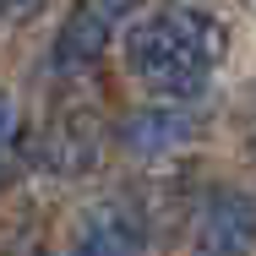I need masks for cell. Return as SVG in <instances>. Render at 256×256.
<instances>
[{
	"label": "cell",
	"mask_w": 256,
	"mask_h": 256,
	"mask_svg": "<svg viewBox=\"0 0 256 256\" xmlns=\"http://www.w3.org/2000/svg\"><path fill=\"white\" fill-rule=\"evenodd\" d=\"M256 251V202L246 191H218L196 218V256H251Z\"/></svg>",
	"instance_id": "2"
},
{
	"label": "cell",
	"mask_w": 256,
	"mask_h": 256,
	"mask_svg": "<svg viewBox=\"0 0 256 256\" xmlns=\"http://www.w3.org/2000/svg\"><path fill=\"white\" fill-rule=\"evenodd\" d=\"M6 131H11V104L0 98V136H6Z\"/></svg>",
	"instance_id": "8"
},
{
	"label": "cell",
	"mask_w": 256,
	"mask_h": 256,
	"mask_svg": "<svg viewBox=\"0 0 256 256\" xmlns=\"http://www.w3.org/2000/svg\"><path fill=\"white\" fill-rule=\"evenodd\" d=\"M191 136V126L180 120V114H131L126 120V142L136 148V153H169V148H180Z\"/></svg>",
	"instance_id": "5"
},
{
	"label": "cell",
	"mask_w": 256,
	"mask_h": 256,
	"mask_svg": "<svg viewBox=\"0 0 256 256\" xmlns=\"http://www.w3.org/2000/svg\"><path fill=\"white\" fill-rule=\"evenodd\" d=\"M148 246V224L131 202H104L82 218L76 240H71V256H142Z\"/></svg>",
	"instance_id": "3"
},
{
	"label": "cell",
	"mask_w": 256,
	"mask_h": 256,
	"mask_svg": "<svg viewBox=\"0 0 256 256\" xmlns=\"http://www.w3.org/2000/svg\"><path fill=\"white\" fill-rule=\"evenodd\" d=\"M109 50V28H104L98 16H88V11H76L66 28H60V38H54V66L66 71H82V66H93L98 54Z\"/></svg>",
	"instance_id": "4"
},
{
	"label": "cell",
	"mask_w": 256,
	"mask_h": 256,
	"mask_svg": "<svg viewBox=\"0 0 256 256\" xmlns=\"http://www.w3.org/2000/svg\"><path fill=\"white\" fill-rule=\"evenodd\" d=\"M0 6H6V16H11V22H28V16H38V6H44V0H0Z\"/></svg>",
	"instance_id": "7"
},
{
	"label": "cell",
	"mask_w": 256,
	"mask_h": 256,
	"mask_svg": "<svg viewBox=\"0 0 256 256\" xmlns=\"http://www.w3.org/2000/svg\"><path fill=\"white\" fill-rule=\"evenodd\" d=\"M136 6H142V0H82V11H88V16H98L104 28H114V22H126V16H131Z\"/></svg>",
	"instance_id": "6"
},
{
	"label": "cell",
	"mask_w": 256,
	"mask_h": 256,
	"mask_svg": "<svg viewBox=\"0 0 256 256\" xmlns=\"http://www.w3.org/2000/svg\"><path fill=\"white\" fill-rule=\"evenodd\" d=\"M212 54L218 44L207 38V22L191 11H158L136 22L126 38L131 76L158 98H202L212 82Z\"/></svg>",
	"instance_id": "1"
}]
</instances>
